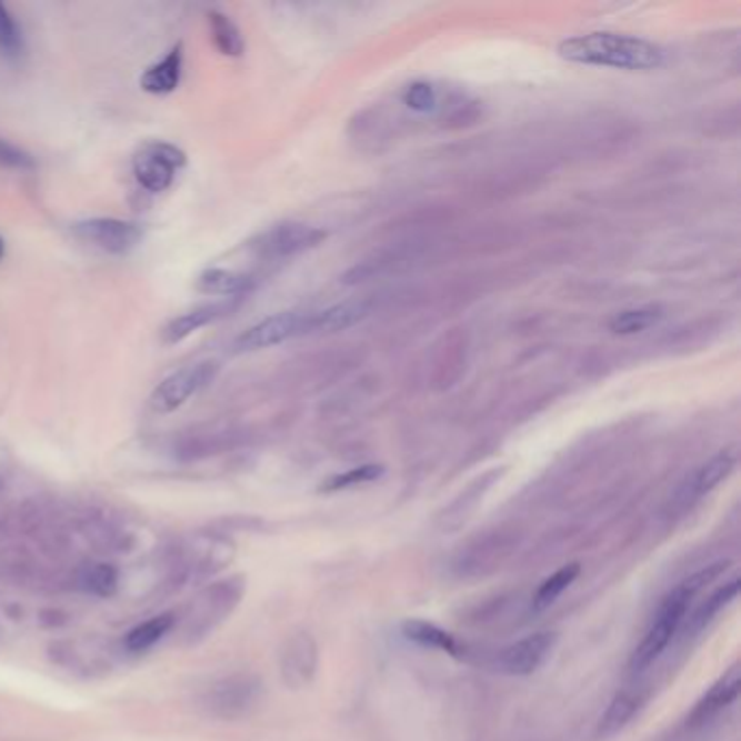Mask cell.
Here are the masks:
<instances>
[{"mask_svg": "<svg viewBox=\"0 0 741 741\" xmlns=\"http://www.w3.org/2000/svg\"><path fill=\"white\" fill-rule=\"evenodd\" d=\"M731 561H715L702 570H698L690 579H685L681 585H677L672 592L668 593L661 604L659 611L645 633L642 643L635 648L633 657H631V672H643L648 670L674 640V635L679 633V629L683 627V620L688 615V609L692 604L693 598L702 590H707L711 583H715L720 577H724V572L729 570Z\"/></svg>", "mask_w": 741, "mask_h": 741, "instance_id": "1", "label": "cell"}, {"mask_svg": "<svg viewBox=\"0 0 741 741\" xmlns=\"http://www.w3.org/2000/svg\"><path fill=\"white\" fill-rule=\"evenodd\" d=\"M559 54L574 63L615 70H654L663 66L665 50L648 40L618 33H588L559 44Z\"/></svg>", "mask_w": 741, "mask_h": 741, "instance_id": "2", "label": "cell"}, {"mask_svg": "<svg viewBox=\"0 0 741 741\" xmlns=\"http://www.w3.org/2000/svg\"><path fill=\"white\" fill-rule=\"evenodd\" d=\"M236 544L222 533L198 531L181 540L170 554V583L186 585L188 581H204L222 572L236 559Z\"/></svg>", "mask_w": 741, "mask_h": 741, "instance_id": "3", "label": "cell"}, {"mask_svg": "<svg viewBox=\"0 0 741 741\" xmlns=\"http://www.w3.org/2000/svg\"><path fill=\"white\" fill-rule=\"evenodd\" d=\"M244 592H247L244 577H229L200 590L197 598L188 604L183 615L181 624L183 643L197 645L207 640L240 607Z\"/></svg>", "mask_w": 741, "mask_h": 741, "instance_id": "4", "label": "cell"}, {"mask_svg": "<svg viewBox=\"0 0 741 741\" xmlns=\"http://www.w3.org/2000/svg\"><path fill=\"white\" fill-rule=\"evenodd\" d=\"M263 698V683L257 674L236 672L209 685L202 695V707L218 720H242L250 715Z\"/></svg>", "mask_w": 741, "mask_h": 741, "instance_id": "5", "label": "cell"}, {"mask_svg": "<svg viewBox=\"0 0 741 741\" xmlns=\"http://www.w3.org/2000/svg\"><path fill=\"white\" fill-rule=\"evenodd\" d=\"M188 157L170 142H147L133 157V174L138 183L152 194L166 192Z\"/></svg>", "mask_w": 741, "mask_h": 741, "instance_id": "6", "label": "cell"}, {"mask_svg": "<svg viewBox=\"0 0 741 741\" xmlns=\"http://www.w3.org/2000/svg\"><path fill=\"white\" fill-rule=\"evenodd\" d=\"M218 372L216 361H198L194 366L181 368L168 379H163L150 394V409L154 413H170L183 407L192 395L213 381Z\"/></svg>", "mask_w": 741, "mask_h": 741, "instance_id": "7", "label": "cell"}, {"mask_svg": "<svg viewBox=\"0 0 741 741\" xmlns=\"http://www.w3.org/2000/svg\"><path fill=\"white\" fill-rule=\"evenodd\" d=\"M327 233L302 222H281L250 242V250L261 259H288L322 244Z\"/></svg>", "mask_w": 741, "mask_h": 741, "instance_id": "8", "label": "cell"}, {"mask_svg": "<svg viewBox=\"0 0 741 741\" xmlns=\"http://www.w3.org/2000/svg\"><path fill=\"white\" fill-rule=\"evenodd\" d=\"M72 233L77 240L99 248L109 254H124L138 247L144 238L140 224L118 218H90L72 224Z\"/></svg>", "mask_w": 741, "mask_h": 741, "instance_id": "9", "label": "cell"}, {"mask_svg": "<svg viewBox=\"0 0 741 741\" xmlns=\"http://www.w3.org/2000/svg\"><path fill=\"white\" fill-rule=\"evenodd\" d=\"M557 645V633L540 631L529 638L504 645L495 657V670L507 677H531L535 674Z\"/></svg>", "mask_w": 741, "mask_h": 741, "instance_id": "10", "label": "cell"}, {"mask_svg": "<svg viewBox=\"0 0 741 741\" xmlns=\"http://www.w3.org/2000/svg\"><path fill=\"white\" fill-rule=\"evenodd\" d=\"M318 663H320L318 643L307 631L292 633L281 645L279 672L290 690L307 688L316 679Z\"/></svg>", "mask_w": 741, "mask_h": 741, "instance_id": "11", "label": "cell"}, {"mask_svg": "<svg viewBox=\"0 0 741 741\" xmlns=\"http://www.w3.org/2000/svg\"><path fill=\"white\" fill-rule=\"evenodd\" d=\"M311 333V313L300 311H283L261 320L259 324L250 327L236 342L238 350H261V348L277 347L292 338Z\"/></svg>", "mask_w": 741, "mask_h": 741, "instance_id": "12", "label": "cell"}, {"mask_svg": "<svg viewBox=\"0 0 741 741\" xmlns=\"http://www.w3.org/2000/svg\"><path fill=\"white\" fill-rule=\"evenodd\" d=\"M738 459L731 450H722L718 452L713 459H709L704 465H700L692 477H688V481L679 488V492L674 495L672 507L677 511H688L695 500H700L702 495L711 494L722 481H727L735 468Z\"/></svg>", "mask_w": 741, "mask_h": 741, "instance_id": "13", "label": "cell"}, {"mask_svg": "<svg viewBox=\"0 0 741 741\" xmlns=\"http://www.w3.org/2000/svg\"><path fill=\"white\" fill-rule=\"evenodd\" d=\"M741 692V670L740 665H733L727 674H722L711 688L709 692L704 693L695 707H693L688 724L690 727H702L707 722H711L713 718H718L724 709H729Z\"/></svg>", "mask_w": 741, "mask_h": 741, "instance_id": "14", "label": "cell"}, {"mask_svg": "<svg viewBox=\"0 0 741 741\" xmlns=\"http://www.w3.org/2000/svg\"><path fill=\"white\" fill-rule=\"evenodd\" d=\"M513 548H515L513 540H502V538L477 540L474 544L461 550L454 568L459 570L461 577H479V574L483 577L500 568V563L509 557Z\"/></svg>", "mask_w": 741, "mask_h": 741, "instance_id": "15", "label": "cell"}, {"mask_svg": "<svg viewBox=\"0 0 741 741\" xmlns=\"http://www.w3.org/2000/svg\"><path fill=\"white\" fill-rule=\"evenodd\" d=\"M44 568L38 557L20 542L0 540V581L27 585L42 579Z\"/></svg>", "mask_w": 741, "mask_h": 741, "instance_id": "16", "label": "cell"}, {"mask_svg": "<svg viewBox=\"0 0 741 741\" xmlns=\"http://www.w3.org/2000/svg\"><path fill=\"white\" fill-rule=\"evenodd\" d=\"M236 309V302H211V304H200L197 309L170 320L163 329H161V342L163 344H179L186 338H190L192 333H197L198 329L229 316Z\"/></svg>", "mask_w": 741, "mask_h": 741, "instance_id": "17", "label": "cell"}, {"mask_svg": "<svg viewBox=\"0 0 741 741\" xmlns=\"http://www.w3.org/2000/svg\"><path fill=\"white\" fill-rule=\"evenodd\" d=\"M643 700L645 698L640 688H627L615 693V698L609 702L607 711L602 713L598 722V729H595L598 740H611L618 733H622L633 722V718L640 713Z\"/></svg>", "mask_w": 741, "mask_h": 741, "instance_id": "18", "label": "cell"}, {"mask_svg": "<svg viewBox=\"0 0 741 741\" xmlns=\"http://www.w3.org/2000/svg\"><path fill=\"white\" fill-rule=\"evenodd\" d=\"M181 74H183V44H177L161 61L150 66L142 74L140 86L149 94H170L179 88Z\"/></svg>", "mask_w": 741, "mask_h": 741, "instance_id": "19", "label": "cell"}, {"mask_svg": "<svg viewBox=\"0 0 741 741\" xmlns=\"http://www.w3.org/2000/svg\"><path fill=\"white\" fill-rule=\"evenodd\" d=\"M254 281L250 274L224 270V268H209L200 272L197 279V290L202 294L216 297H244L252 290Z\"/></svg>", "mask_w": 741, "mask_h": 741, "instance_id": "20", "label": "cell"}, {"mask_svg": "<svg viewBox=\"0 0 741 741\" xmlns=\"http://www.w3.org/2000/svg\"><path fill=\"white\" fill-rule=\"evenodd\" d=\"M118 570L104 561H88L77 565L74 570V585L81 592L92 593L99 598H109L118 592Z\"/></svg>", "mask_w": 741, "mask_h": 741, "instance_id": "21", "label": "cell"}, {"mask_svg": "<svg viewBox=\"0 0 741 741\" xmlns=\"http://www.w3.org/2000/svg\"><path fill=\"white\" fill-rule=\"evenodd\" d=\"M402 635L409 642L418 643L422 648L440 650V652L452 654V657H457L461 652V645L448 631L440 629L433 622H427V620H407L402 624Z\"/></svg>", "mask_w": 741, "mask_h": 741, "instance_id": "22", "label": "cell"}, {"mask_svg": "<svg viewBox=\"0 0 741 741\" xmlns=\"http://www.w3.org/2000/svg\"><path fill=\"white\" fill-rule=\"evenodd\" d=\"M368 316V304L366 302H342L336 307H329L324 311L311 313V333L322 331V333H333V331H344L348 327L357 324Z\"/></svg>", "mask_w": 741, "mask_h": 741, "instance_id": "23", "label": "cell"}, {"mask_svg": "<svg viewBox=\"0 0 741 741\" xmlns=\"http://www.w3.org/2000/svg\"><path fill=\"white\" fill-rule=\"evenodd\" d=\"M738 595H740V579H733V581L724 583L720 590H715V592L711 593V595L695 609V613H693L692 618H690L688 635H690V633L695 635V633H700L702 629H707V624H711L713 618H715L718 613H722L733 600H738Z\"/></svg>", "mask_w": 741, "mask_h": 741, "instance_id": "24", "label": "cell"}, {"mask_svg": "<svg viewBox=\"0 0 741 741\" xmlns=\"http://www.w3.org/2000/svg\"><path fill=\"white\" fill-rule=\"evenodd\" d=\"M174 627V615L172 613H159L150 618L147 622L138 624L127 633L124 645L129 652H147L154 643L161 642Z\"/></svg>", "mask_w": 741, "mask_h": 741, "instance_id": "25", "label": "cell"}, {"mask_svg": "<svg viewBox=\"0 0 741 741\" xmlns=\"http://www.w3.org/2000/svg\"><path fill=\"white\" fill-rule=\"evenodd\" d=\"M209 27L218 50L229 57H240L244 52V38L238 24L222 11H209Z\"/></svg>", "mask_w": 741, "mask_h": 741, "instance_id": "26", "label": "cell"}, {"mask_svg": "<svg viewBox=\"0 0 741 741\" xmlns=\"http://www.w3.org/2000/svg\"><path fill=\"white\" fill-rule=\"evenodd\" d=\"M579 572H581L579 563H568V565L559 568L552 577H548L544 583L540 585L535 598H533V609L544 611L550 604H554L559 600V595L577 581Z\"/></svg>", "mask_w": 741, "mask_h": 741, "instance_id": "27", "label": "cell"}, {"mask_svg": "<svg viewBox=\"0 0 741 741\" xmlns=\"http://www.w3.org/2000/svg\"><path fill=\"white\" fill-rule=\"evenodd\" d=\"M661 318V309L659 307H642V309H629L618 313L611 320V331L618 336H633V333H642L648 327H652L654 322H659Z\"/></svg>", "mask_w": 741, "mask_h": 741, "instance_id": "28", "label": "cell"}, {"mask_svg": "<svg viewBox=\"0 0 741 741\" xmlns=\"http://www.w3.org/2000/svg\"><path fill=\"white\" fill-rule=\"evenodd\" d=\"M24 52V38L22 29L18 27L13 13L7 9V4L0 2V54L4 59H18Z\"/></svg>", "mask_w": 741, "mask_h": 741, "instance_id": "29", "label": "cell"}, {"mask_svg": "<svg viewBox=\"0 0 741 741\" xmlns=\"http://www.w3.org/2000/svg\"><path fill=\"white\" fill-rule=\"evenodd\" d=\"M381 474H383V465H361V468L348 470L344 474L331 477L322 485V492H340V490H350L357 485H366V483L381 479Z\"/></svg>", "mask_w": 741, "mask_h": 741, "instance_id": "30", "label": "cell"}, {"mask_svg": "<svg viewBox=\"0 0 741 741\" xmlns=\"http://www.w3.org/2000/svg\"><path fill=\"white\" fill-rule=\"evenodd\" d=\"M402 100H404V104H407L409 109L420 111V113H427V111L435 109V104H438V94H435V88H433V86L418 81V83H411V86L404 90Z\"/></svg>", "mask_w": 741, "mask_h": 741, "instance_id": "31", "label": "cell"}, {"mask_svg": "<svg viewBox=\"0 0 741 741\" xmlns=\"http://www.w3.org/2000/svg\"><path fill=\"white\" fill-rule=\"evenodd\" d=\"M0 168L9 170H33L36 159L27 150L18 149L16 144L0 138Z\"/></svg>", "mask_w": 741, "mask_h": 741, "instance_id": "32", "label": "cell"}, {"mask_svg": "<svg viewBox=\"0 0 741 741\" xmlns=\"http://www.w3.org/2000/svg\"><path fill=\"white\" fill-rule=\"evenodd\" d=\"M4 257V242H2V238H0V259Z\"/></svg>", "mask_w": 741, "mask_h": 741, "instance_id": "33", "label": "cell"}]
</instances>
